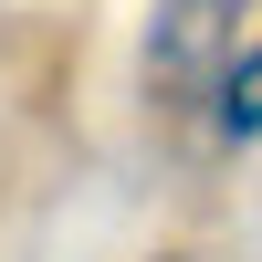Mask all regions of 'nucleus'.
<instances>
[{
    "label": "nucleus",
    "mask_w": 262,
    "mask_h": 262,
    "mask_svg": "<svg viewBox=\"0 0 262 262\" xmlns=\"http://www.w3.org/2000/svg\"><path fill=\"white\" fill-rule=\"evenodd\" d=\"M242 11L252 0H158V11H147V84H158V95L210 84L231 63V21Z\"/></svg>",
    "instance_id": "f257e3e1"
},
{
    "label": "nucleus",
    "mask_w": 262,
    "mask_h": 262,
    "mask_svg": "<svg viewBox=\"0 0 262 262\" xmlns=\"http://www.w3.org/2000/svg\"><path fill=\"white\" fill-rule=\"evenodd\" d=\"M210 126H221L231 147L262 137V42H252V53H231L221 74H210Z\"/></svg>",
    "instance_id": "f03ea898"
},
{
    "label": "nucleus",
    "mask_w": 262,
    "mask_h": 262,
    "mask_svg": "<svg viewBox=\"0 0 262 262\" xmlns=\"http://www.w3.org/2000/svg\"><path fill=\"white\" fill-rule=\"evenodd\" d=\"M158 262H189V252H158Z\"/></svg>",
    "instance_id": "7ed1b4c3"
}]
</instances>
